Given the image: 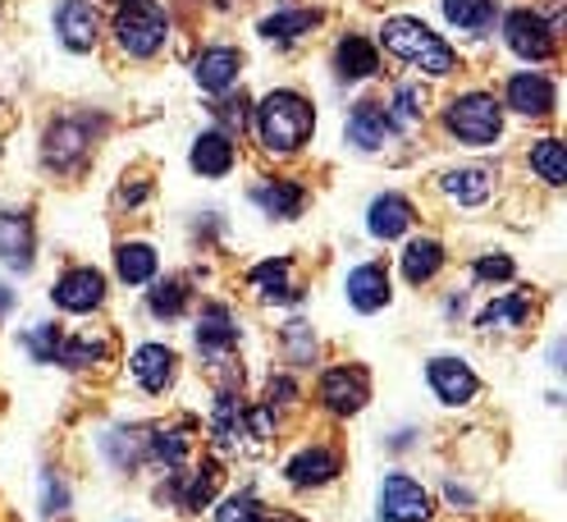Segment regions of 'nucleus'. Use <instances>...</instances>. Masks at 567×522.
Masks as SVG:
<instances>
[{
    "instance_id": "1",
    "label": "nucleus",
    "mask_w": 567,
    "mask_h": 522,
    "mask_svg": "<svg viewBox=\"0 0 567 522\" xmlns=\"http://www.w3.org/2000/svg\"><path fill=\"white\" fill-rule=\"evenodd\" d=\"M311 129H316V115H311V106L298 92H270V96H261V106H257V137H261L266 152H279V156L298 152L311 137Z\"/></svg>"
},
{
    "instance_id": "2",
    "label": "nucleus",
    "mask_w": 567,
    "mask_h": 522,
    "mask_svg": "<svg viewBox=\"0 0 567 522\" xmlns=\"http://www.w3.org/2000/svg\"><path fill=\"white\" fill-rule=\"evenodd\" d=\"M380 42H384L389 55H399V60L425 69V74H435V79H444V74H453V69H457L453 47H444L421 19H389L380 28Z\"/></svg>"
},
{
    "instance_id": "3",
    "label": "nucleus",
    "mask_w": 567,
    "mask_h": 522,
    "mask_svg": "<svg viewBox=\"0 0 567 522\" xmlns=\"http://www.w3.org/2000/svg\"><path fill=\"white\" fill-rule=\"evenodd\" d=\"M197 348H202V358L210 362V376H216L220 386H243V367L234 362L238 321H234V311L225 303L202 307V317H197Z\"/></svg>"
},
{
    "instance_id": "4",
    "label": "nucleus",
    "mask_w": 567,
    "mask_h": 522,
    "mask_svg": "<svg viewBox=\"0 0 567 522\" xmlns=\"http://www.w3.org/2000/svg\"><path fill=\"white\" fill-rule=\"evenodd\" d=\"M169 38V19L161 6H152V0H120L115 10V42L124 55L133 60H147L165 47Z\"/></svg>"
},
{
    "instance_id": "5",
    "label": "nucleus",
    "mask_w": 567,
    "mask_h": 522,
    "mask_svg": "<svg viewBox=\"0 0 567 522\" xmlns=\"http://www.w3.org/2000/svg\"><path fill=\"white\" fill-rule=\"evenodd\" d=\"M444 124L457 143L467 147H489L494 137L504 133V106L485 92H467V96H453L449 111H444Z\"/></svg>"
},
{
    "instance_id": "6",
    "label": "nucleus",
    "mask_w": 567,
    "mask_h": 522,
    "mask_svg": "<svg viewBox=\"0 0 567 522\" xmlns=\"http://www.w3.org/2000/svg\"><path fill=\"white\" fill-rule=\"evenodd\" d=\"M371 399V376L367 367H330L321 376V403L334 412V417H352L362 412Z\"/></svg>"
},
{
    "instance_id": "7",
    "label": "nucleus",
    "mask_w": 567,
    "mask_h": 522,
    "mask_svg": "<svg viewBox=\"0 0 567 522\" xmlns=\"http://www.w3.org/2000/svg\"><path fill=\"white\" fill-rule=\"evenodd\" d=\"M380 518L384 522H425L431 518V495L421 491V481L394 472L380 481Z\"/></svg>"
},
{
    "instance_id": "8",
    "label": "nucleus",
    "mask_w": 567,
    "mask_h": 522,
    "mask_svg": "<svg viewBox=\"0 0 567 522\" xmlns=\"http://www.w3.org/2000/svg\"><path fill=\"white\" fill-rule=\"evenodd\" d=\"M55 307L60 311H74V317H83V311H96L105 303V275L92 270V266H74V270H64L55 289H51Z\"/></svg>"
},
{
    "instance_id": "9",
    "label": "nucleus",
    "mask_w": 567,
    "mask_h": 522,
    "mask_svg": "<svg viewBox=\"0 0 567 522\" xmlns=\"http://www.w3.org/2000/svg\"><path fill=\"white\" fill-rule=\"evenodd\" d=\"M504 38H508V47L522 55V60H549L554 55V28L536 14V10H513L508 19H504Z\"/></svg>"
},
{
    "instance_id": "10",
    "label": "nucleus",
    "mask_w": 567,
    "mask_h": 522,
    "mask_svg": "<svg viewBox=\"0 0 567 522\" xmlns=\"http://www.w3.org/2000/svg\"><path fill=\"white\" fill-rule=\"evenodd\" d=\"M425 380H431V390H435L440 403H449V408L472 403L476 390H481L476 371H472L463 358H431V367H425Z\"/></svg>"
},
{
    "instance_id": "11",
    "label": "nucleus",
    "mask_w": 567,
    "mask_h": 522,
    "mask_svg": "<svg viewBox=\"0 0 567 522\" xmlns=\"http://www.w3.org/2000/svg\"><path fill=\"white\" fill-rule=\"evenodd\" d=\"M92 152L87 120H60L47 129V165L51 170H79Z\"/></svg>"
},
{
    "instance_id": "12",
    "label": "nucleus",
    "mask_w": 567,
    "mask_h": 522,
    "mask_svg": "<svg viewBox=\"0 0 567 522\" xmlns=\"http://www.w3.org/2000/svg\"><path fill=\"white\" fill-rule=\"evenodd\" d=\"M128 371H133V380H137V386L147 390V395H165V390L174 386L179 358H174V348H165V344H142V348H133Z\"/></svg>"
},
{
    "instance_id": "13",
    "label": "nucleus",
    "mask_w": 567,
    "mask_h": 522,
    "mask_svg": "<svg viewBox=\"0 0 567 522\" xmlns=\"http://www.w3.org/2000/svg\"><path fill=\"white\" fill-rule=\"evenodd\" d=\"M394 120H389V111L380 106V101H358V111L348 115V143L362 147V152H380L389 137H394Z\"/></svg>"
},
{
    "instance_id": "14",
    "label": "nucleus",
    "mask_w": 567,
    "mask_h": 522,
    "mask_svg": "<svg viewBox=\"0 0 567 522\" xmlns=\"http://www.w3.org/2000/svg\"><path fill=\"white\" fill-rule=\"evenodd\" d=\"M55 32H60V42L69 51H92L96 38H101V19H96V10L87 6V0H64V6L55 10Z\"/></svg>"
},
{
    "instance_id": "15",
    "label": "nucleus",
    "mask_w": 567,
    "mask_h": 522,
    "mask_svg": "<svg viewBox=\"0 0 567 522\" xmlns=\"http://www.w3.org/2000/svg\"><path fill=\"white\" fill-rule=\"evenodd\" d=\"M284 472H289V481L298 485V491H316V485H330L343 472V459L326 444H311V449H302V454H293Z\"/></svg>"
},
{
    "instance_id": "16",
    "label": "nucleus",
    "mask_w": 567,
    "mask_h": 522,
    "mask_svg": "<svg viewBox=\"0 0 567 522\" xmlns=\"http://www.w3.org/2000/svg\"><path fill=\"white\" fill-rule=\"evenodd\" d=\"M247 285H252L266 303H298V298H302V289L293 285V262H289V257H270V262L252 266Z\"/></svg>"
},
{
    "instance_id": "17",
    "label": "nucleus",
    "mask_w": 567,
    "mask_h": 522,
    "mask_svg": "<svg viewBox=\"0 0 567 522\" xmlns=\"http://www.w3.org/2000/svg\"><path fill=\"white\" fill-rule=\"evenodd\" d=\"M238 69H243V55H238L234 47H210V51L197 55L193 79H197L206 92H225V88L238 83Z\"/></svg>"
},
{
    "instance_id": "18",
    "label": "nucleus",
    "mask_w": 567,
    "mask_h": 522,
    "mask_svg": "<svg viewBox=\"0 0 567 522\" xmlns=\"http://www.w3.org/2000/svg\"><path fill=\"white\" fill-rule=\"evenodd\" d=\"M508 106L517 115H530V120H540L554 111V83L545 74H517L508 79Z\"/></svg>"
},
{
    "instance_id": "19",
    "label": "nucleus",
    "mask_w": 567,
    "mask_h": 522,
    "mask_svg": "<svg viewBox=\"0 0 567 522\" xmlns=\"http://www.w3.org/2000/svg\"><path fill=\"white\" fill-rule=\"evenodd\" d=\"M412 202L408 197H399V193H384V197H375L371 202V212H367V229L375 234V238H399V234H408L412 229Z\"/></svg>"
},
{
    "instance_id": "20",
    "label": "nucleus",
    "mask_w": 567,
    "mask_h": 522,
    "mask_svg": "<svg viewBox=\"0 0 567 522\" xmlns=\"http://www.w3.org/2000/svg\"><path fill=\"white\" fill-rule=\"evenodd\" d=\"M0 262L14 270L32 266V221L23 212H0Z\"/></svg>"
},
{
    "instance_id": "21",
    "label": "nucleus",
    "mask_w": 567,
    "mask_h": 522,
    "mask_svg": "<svg viewBox=\"0 0 567 522\" xmlns=\"http://www.w3.org/2000/svg\"><path fill=\"white\" fill-rule=\"evenodd\" d=\"M343 289H348V303L358 307V311H380L384 303H389V270L384 266H358L343 280Z\"/></svg>"
},
{
    "instance_id": "22",
    "label": "nucleus",
    "mask_w": 567,
    "mask_h": 522,
    "mask_svg": "<svg viewBox=\"0 0 567 522\" xmlns=\"http://www.w3.org/2000/svg\"><path fill=\"white\" fill-rule=\"evenodd\" d=\"M220 485H225V468H220L216 459H206L202 468H193V472L179 481V504H184L188 513H202L210 500L220 495Z\"/></svg>"
},
{
    "instance_id": "23",
    "label": "nucleus",
    "mask_w": 567,
    "mask_h": 522,
    "mask_svg": "<svg viewBox=\"0 0 567 522\" xmlns=\"http://www.w3.org/2000/svg\"><path fill=\"white\" fill-rule=\"evenodd\" d=\"M193 170L206 180H220L234 170V137L229 133H202L193 143Z\"/></svg>"
},
{
    "instance_id": "24",
    "label": "nucleus",
    "mask_w": 567,
    "mask_h": 522,
    "mask_svg": "<svg viewBox=\"0 0 567 522\" xmlns=\"http://www.w3.org/2000/svg\"><path fill=\"white\" fill-rule=\"evenodd\" d=\"M252 202L261 206L266 216H275V221H293V216H302L307 193H302L298 184H289V180H275V184L252 188Z\"/></svg>"
},
{
    "instance_id": "25",
    "label": "nucleus",
    "mask_w": 567,
    "mask_h": 522,
    "mask_svg": "<svg viewBox=\"0 0 567 522\" xmlns=\"http://www.w3.org/2000/svg\"><path fill=\"white\" fill-rule=\"evenodd\" d=\"M210 431H216V444L220 449H238L247 440V408L229 390H220V399H216V412H210Z\"/></svg>"
},
{
    "instance_id": "26",
    "label": "nucleus",
    "mask_w": 567,
    "mask_h": 522,
    "mask_svg": "<svg viewBox=\"0 0 567 522\" xmlns=\"http://www.w3.org/2000/svg\"><path fill=\"white\" fill-rule=\"evenodd\" d=\"M444 266V248L435 238H412L408 248H403V275H408V285H431L435 275Z\"/></svg>"
},
{
    "instance_id": "27",
    "label": "nucleus",
    "mask_w": 567,
    "mask_h": 522,
    "mask_svg": "<svg viewBox=\"0 0 567 522\" xmlns=\"http://www.w3.org/2000/svg\"><path fill=\"white\" fill-rule=\"evenodd\" d=\"M334 64H339V79L343 83H358V79H371L380 69V55L367 38H343L339 51H334Z\"/></svg>"
},
{
    "instance_id": "28",
    "label": "nucleus",
    "mask_w": 567,
    "mask_h": 522,
    "mask_svg": "<svg viewBox=\"0 0 567 522\" xmlns=\"http://www.w3.org/2000/svg\"><path fill=\"white\" fill-rule=\"evenodd\" d=\"M105 358H111V339L92 335V330H83V335H74V339H60V354H55V362L74 367V371L96 367V362H105Z\"/></svg>"
},
{
    "instance_id": "29",
    "label": "nucleus",
    "mask_w": 567,
    "mask_h": 522,
    "mask_svg": "<svg viewBox=\"0 0 567 522\" xmlns=\"http://www.w3.org/2000/svg\"><path fill=\"white\" fill-rule=\"evenodd\" d=\"M115 270H120L124 285H152L156 280V253H152V243H120Z\"/></svg>"
},
{
    "instance_id": "30",
    "label": "nucleus",
    "mask_w": 567,
    "mask_h": 522,
    "mask_svg": "<svg viewBox=\"0 0 567 522\" xmlns=\"http://www.w3.org/2000/svg\"><path fill=\"white\" fill-rule=\"evenodd\" d=\"M489 180H494L489 170L467 165V170H453V174H444V193H449L457 206H481V202L489 197Z\"/></svg>"
},
{
    "instance_id": "31",
    "label": "nucleus",
    "mask_w": 567,
    "mask_h": 522,
    "mask_svg": "<svg viewBox=\"0 0 567 522\" xmlns=\"http://www.w3.org/2000/svg\"><path fill=\"white\" fill-rule=\"evenodd\" d=\"M526 317H530V298L526 294H508V298H494L476 317V326L481 330H517V326H526Z\"/></svg>"
},
{
    "instance_id": "32",
    "label": "nucleus",
    "mask_w": 567,
    "mask_h": 522,
    "mask_svg": "<svg viewBox=\"0 0 567 522\" xmlns=\"http://www.w3.org/2000/svg\"><path fill=\"white\" fill-rule=\"evenodd\" d=\"M526 161H530V170H536L549 188H563L567 184V152H563L558 137H540V143L530 147Z\"/></svg>"
},
{
    "instance_id": "33",
    "label": "nucleus",
    "mask_w": 567,
    "mask_h": 522,
    "mask_svg": "<svg viewBox=\"0 0 567 522\" xmlns=\"http://www.w3.org/2000/svg\"><path fill=\"white\" fill-rule=\"evenodd\" d=\"M316 23H321V14H316V10H279V14H270L261 23V32L270 42H298V38H307Z\"/></svg>"
},
{
    "instance_id": "34",
    "label": "nucleus",
    "mask_w": 567,
    "mask_h": 522,
    "mask_svg": "<svg viewBox=\"0 0 567 522\" xmlns=\"http://www.w3.org/2000/svg\"><path fill=\"white\" fill-rule=\"evenodd\" d=\"M444 19L457 32H485L494 23V0H444Z\"/></svg>"
},
{
    "instance_id": "35",
    "label": "nucleus",
    "mask_w": 567,
    "mask_h": 522,
    "mask_svg": "<svg viewBox=\"0 0 567 522\" xmlns=\"http://www.w3.org/2000/svg\"><path fill=\"white\" fill-rule=\"evenodd\" d=\"M147 449H152V459H156V463H165V468H184L193 440H188L179 427H161V431L147 436Z\"/></svg>"
},
{
    "instance_id": "36",
    "label": "nucleus",
    "mask_w": 567,
    "mask_h": 522,
    "mask_svg": "<svg viewBox=\"0 0 567 522\" xmlns=\"http://www.w3.org/2000/svg\"><path fill=\"white\" fill-rule=\"evenodd\" d=\"M147 303H152V317L174 321V317H184V307H188V285L184 280H165V285L152 289Z\"/></svg>"
},
{
    "instance_id": "37",
    "label": "nucleus",
    "mask_w": 567,
    "mask_h": 522,
    "mask_svg": "<svg viewBox=\"0 0 567 522\" xmlns=\"http://www.w3.org/2000/svg\"><path fill=\"white\" fill-rule=\"evenodd\" d=\"M421 115H425V92H421L416 83H403V88L394 92V111H389V120L403 124V129H412Z\"/></svg>"
},
{
    "instance_id": "38",
    "label": "nucleus",
    "mask_w": 567,
    "mask_h": 522,
    "mask_svg": "<svg viewBox=\"0 0 567 522\" xmlns=\"http://www.w3.org/2000/svg\"><path fill=\"white\" fill-rule=\"evenodd\" d=\"M216 522H266V513H261V504L252 495H234V500H225L216 509Z\"/></svg>"
},
{
    "instance_id": "39",
    "label": "nucleus",
    "mask_w": 567,
    "mask_h": 522,
    "mask_svg": "<svg viewBox=\"0 0 567 522\" xmlns=\"http://www.w3.org/2000/svg\"><path fill=\"white\" fill-rule=\"evenodd\" d=\"M23 348L38 362H55V354H60V330L55 326H42V330H28L23 335Z\"/></svg>"
},
{
    "instance_id": "40",
    "label": "nucleus",
    "mask_w": 567,
    "mask_h": 522,
    "mask_svg": "<svg viewBox=\"0 0 567 522\" xmlns=\"http://www.w3.org/2000/svg\"><path fill=\"white\" fill-rule=\"evenodd\" d=\"M284 344H289V354L298 362H311V354H316V339H311V326L307 321H289V326H284Z\"/></svg>"
},
{
    "instance_id": "41",
    "label": "nucleus",
    "mask_w": 567,
    "mask_h": 522,
    "mask_svg": "<svg viewBox=\"0 0 567 522\" xmlns=\"http://www.w3.org/2000/svg\"><path fill=\"white\" fill-rule=\"evenodd\" d=\"M472 270H476V280H485V285H489V280H494V285L513 280V262H508L504 253H494V257H481V262H476Z\"/></svg>"
},
{
    "instance_id": "42",
    "label": "nucleus",
    "mask_w": 567,
    "mask_h": 522,
    "mask_svg": "<svg viewBox=\"0 0 567 522\" xmlns=\"http://www.w3.org/2000/svg\"><path fill=\"white\" fill-rule=\"evenodd\" d=\"M210 115L225 124V133H243V124H247V101H243V96H238V101H216V106H210Z\"/></svg>"
},
{
    "instance_id": "43",
    "label": "nucleus",
    "mask_w": 567,
    "mask_h": 522,
    "mask_svg": "<svg viewBox=\"0 0 567 522\" xmlns=\"http://www.w3.org/2000/svg\"><path fill=\"white\" fill-rule=\"evenodd\" d=\"M293 395H298V386H293L289 376H270V386H266L270 408H275V403H293Z\"/></svg>"
},
{
    "instance_id": "44",
    "label": "nucleus",
    "mask_w": 567,
    "mask_h": 522,
    "mask_svg": "<svg viewBox=\"0 0 567 522\" xmlns=\"http://www.w3.org/2000/svg\"><path fill=\"white\" fill-rule=\"evenodd\" d=\"M42 485H47V513H64V504H69V491H64V485H60L51 472L42 477Z\"/></svg>"
},
{
    "instance_id": "45",
    "label": "nucleus",
    "mask_w": 567,
    "mask_h": 522,
    "mask_svg": "<svg viewBox=\"0 0 567 522\" xmlns=\"http://www.w3.org/2000/svg\"><path fill=\"white\" fill-rule=\"evenodd\" d=\"M6 307H10V294H6V289H0V311H6Z\"/></svg>"
}]
</instances>
